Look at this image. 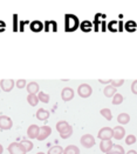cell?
<instances>
[{
    "instance_id": "6da1fadb",
    "label": "cell",
    "mask_w": 137,
    "mask_h": 154,
    "mask_svg": "<svg viewBox=\"0 0 137 154\" xmlns=\"http://www.w3.org/2000/svg\"><path fill=\"white\" fill-rule=\"evenodd\" d=\"M55 128L60 133V137H61L62 139H68V138H70V135L73 134V127H72L67 121H64V120L59 121V122L56 124Z\"/></svg>"
},
{
    "instance_id": "7a4b0ae2",
    "label": "cell",
    "mask_w": 137,
    "mask_h": 154,
    "mask_svg": "<svg viewBox=\"0 0 137 154\" xmlns=\"http://www.w3.org/2000/svg\"><path fill=\"white\" fill-rule=\"evenodd\" d=\"M64 21H66V29L67 31H74V29L77 28V26H79L77 18L74 17V15H72V14H68L66 17Z\"/></svg>"
},
{
    "instance_id": "3957f363",
    "label": "cell",
    "mask_w": 137,
    "mask_h": 154,
    "mask_svg": "<svg viewBox=\"0 0 137 154\" xmlns=\"http://www.w3.org/2000/svg\"><path fill=\"white\" fill-rule=\"evenodd\" d=\"M97 138L101 140H112V138H114V131L110 127H103L99 131Z\"/></svg>"
},
{
    "instance_id": "277c9868",
    "label": "cell",
    "mask_w": 137,
    "mask_h": 154,
    "mask_svg": "<svg viewBox=\"0 0 137 154\" xmlns=\"http://www.w3.org/2000/svg\"><path fill=\"white\" fill-rule=\"evenodd\" d=\"M77 93L81 98H89L93 93V88L90 85L88 84H81L79 87H77Z\"/></svg>"
},
{
    "instance_id": "5b68a950",
    "label": "cell",
    "mask_w": 137,
    "mask_h": 154,
    "mask_svg": "<svg viewBox=\"0 0 137 154\" xmlns=\"http://www.w3.org/2000/svg\"><path fill=\"white\" fill-rule=\"evenodd\" d=\"M8 152L10 154H26V149L24 146L21 145V142H12L8 146Z\"/></svg>"
},
{
    "instance_id": "8992f818",
    "label": "cell",
    "mask_w": 137,
    "mask_h": 154,
    "mask_svg": "<svg viewBox=\"0 0 137 154\" xmlns=\"http://www.w3.org/2000/svg\"><path fill=\"white\" fill-rule=\"evenodd\" d=\"M80 142L83 147L86 148H91L94 145H95V138L91 135V134H85L81 137L80 139Z\"/></svg>"
},
{
    "instance_id": "52a82bcc",
    "label": "cell",
    "mask_w": 137,
    "mask_h": 154,
    "mask_svg": "<svg viewBox=\"0 0 137 154\" xmlns=\"http://www.w3.org/2000/svg\"><path fill=\"white\" fill-rule=\"evenodd\" d=\"M52 134V128L47 125H43L40 127V132H39V137H37V140L39 141H43L46 140L48 137Z\"/></svg>"
},
{
    "instance_id": "ba28073f",
    "label": "cell",
    "mask_w": 137,
    "mask_h": 154,
    "mask_svg": "<svg viewBox=\"0 0 137 154\" xmlns=\"http://www.w3.org/2000/svg\"><path fill=\"white\" fill-rule=\"evenodd\" d=\"M13 126V121L10 116H0V128L6 131V129H11Z\"/></svg>"
},
{
    "instance_id": "9c48e42d",
    "label": "cell",
    "mask_w": 137,
    "mask_h": 154,
    "mask_svg": "<svg viewBox=\"0 0 137 154\" xmlns=\"http://www.w3.org/2000/svg\"><path fill=\"white\" fill-rule=\"evenodd\" d=\"M14 85H15V82L12 79H2L0 81V87L5 92H11L13 90V87H14Z\"/></svg>"
},
{
    "instance_id": "30bf717a",
    "label": "cell",
    "mask_w": 137,
    "mask_h": 154,
    "mask_svg": "<svg viewBox=\"0 0 137 154\" xmlns=\"http://www.w3.org/2000/svg\"><path fill=\"white\" fill-rule=\"evenodd\" d=\"M75 93L74 90L70 88V87H64L62 91H61V98L64 101H70L73 98H74Z\"/></svg>"
},
{
    "instance_id": "8fae6325",
    "label": "cell",
    "mask_w": 137,
    "mask_h": 154,
    "mask_svg": "<svg viewBox=\"0 0 137 154\" xmlns=\"http://www.w3.org/2000/svg\"><path fill=\"white\" fill-rule=\"evenodd\" d=\"M39 132H40V127H39V126H37V125H31V126L27 128V135H28V138H31V139H37Z\"/></svg>"
},
{
    "instance_id": "7c38bea8",
    "label": "cell",
    "mask_w": 137,
    "mask_h": 154,
    "mask_svg": "<svg viewBox=\"0 0 137 154\" xmlns=\"http://www.w3.org/2000/svg\"><path fill=\"white\" fill-rule=\"evenodd\" d=\"M112 131H114V138L116 140H121L125 137V128L122 126H116L112 128Z\"/></svg>"
},
{
    "instance_id": "4fadbf2b",
    "label": "cell",
    "mask_w": 137,
    "mask_h": 154,
    "mask_svg": "<svg viewBox=\"0 0 137 154\" xmlns=\"http://www.w3.org/2000/svg\"><path fill=\"white\" fill-rule=\"evenodd\" d=\"M112 146H114V143H112V140H101L100 149L103 153L107 154L112 148Z\"/></svg>"
},
{
    "instance_id": "5bb4252c",
    "label": "cell",
    "mask_w": 137,
    "mask_h": 154,
    "mask_svg": "<svg viewBox=\"0 0 137 154\" xmlns=\"http://www.w3.org/2000/svg\"><path fill=\"white\" fill-rule=\"evenodd\" d=\"M27 92L28 94H37L39 93V84L35 81H31L28 85H27Z\"/></svg>"
},
{
    "instance_id": "9a60e30c",
    "label": "cell",
    "mask_w": 137,
    "mask_h": 154,
    "mask_svg": "<svg viewBox=\"0 0 137 154\" xmlns=\"http://www.w3.org/2000/svg\"><path fill=\"white\" fill-rule=\"evenodd\" d=\"M37 118L41 121H45V120H47L49 118V112L47 109H45V108H40V109L37 111Z\"/></svg>"
},
{
    "instance_id": "2e32d148",
    "label": "cell",
    "mask_w": 137,
    "mask_h": 154,
    "mask_svg": "<svg viewBox=\"0 0 137 154\" xmlns=\"http://www.w3.org/2000/svg\"><path fill=\"white\" fill-rule=\"evenodd\" d=\"M116 93H117V92H116V88H115L114 86H112V85L106 86V88L103 90V94H104L107 98H112Z\"/></svg>"
},
{
    "instance_id": "e0dca14e",
    "label": "cell",
    "mask_w": 137,
    "mask_h": 154,
    "mask_svg": "<svg viewBox=\"0 0 137 154\" xmlns=\"http://www.w3.org/2000/svg\"><path fill=\"white\" fill-rule=\"evenodd\" d=\"M62 154H80V149L75 145H69L63 149Z\"/></svg>"
},
{
    "instance_id": "ac0fdd59",
    "label": "cell",
    "mask_w": 137,
    "mask_h": 154,
    "mask_svg": "<svg viewBox=\"0 0 137 154\" xmlns=\"http://www.w3.org/2000/svg\"><path fill=\"white\" fill-rule=\"evenodd\" d=\"M117 121L120 125H127L130 121V116L128 113H121L117 116Z\"/></svg>"
},
{
    "instance_id": "d6986e66",
    "label": "cell",
    "mask_w": 137,
    "mask_h": 154,
    "mask_svg": "<svg viewBox=\"0 0 137 154\" xmlns=\"http://www.w3.org/2000/svg\"><path fill=\"white\" fill-rule=\"evenodd\" d=\"M107 154H125L124 148L121 145H114L112 148Z\"/></svg>"
},
{
    "instance_id": "ffe728a7",
    "label": "cell",
    "mask_w": 137,
    "mask_h": 154,
    "mask_svg": "<svg viewBox=\"0 0 137 154\" xmlns=\"http://www.w3.org/2000/svg\"><path fill=\"white\" fill-rule=\"evenodd\" d=\"M27 103H29L31 106H37V103H39V98H37V94H28Z\"/></svg>"
},
{
    "instance_id": "44dd1931",
    "label": "cell",
    "mask_w": 137,
    "mask_h": 154,
    "mask_svg": "<svg viewBox=\"0 0 137 154\" xmlns=\"http://www.w3.org/2000/svg\"><path fill=\"white\" fill-rule=\"evenodd\" d=\"M100 114L103 116L104 119H107L108 121H110V120L112 119V113L109 108H103V109H101Z\"/></svg>"
},
{
    "instance_id": "7402d4cb",
    "label": "cell",
    "mask_w": 137,
    "mask_h": 154,
    "mask_svg": "<svg viewBox=\"0 0 137 154\" xmlns=\"http://www.w3.org/2000/svg\"><path fill=\"white\" fill-rule=\"evenodd\" d=\"M37 98H39V101L43 103H49V95L45 92H39L37 93Z\"/></svg>"
},
{
    "instance_id": "603a6c76",
    "label": "cell",
    "mask_w": 137,
    "mask_h": 154,
    "mask_svg": "<svg viewBox=\"0 0 137 154\" xmlns=\"http://www.w3.org/2000/svg\"><path fill=\"white\" fill-rule=\"evenodd\" d=\"M112 105H121L123 103V95L121 93H116L114 97H112Z\"/></svg>"
},
{
    "instance_id": "cb8c5ba5",
    "label": "cell",
    "mask_w": 137,
    "mask_h": 154,
    "mask_svg": "<svg viewBox=\"0 0 137 154\" xmlns=\"http://www.w3.org/2000/svg\"><path fill=\"white\" fill-rule=\"evenodd\" d=\"M63 153V148L61 146H53L48 149V153L47 154H62Z\"/></svg>"
},
{
    "instance_id": "d4e9b609",
    "label": "cell",
    "mask_w": 137,
    "mask_h": 154,
    "mask_svg": "<svg viewBox=\"0 0 137 154\" xmlns=\"http://www.w3.org/2000/svg\"><path fill=\"white\" fill-rule=\"evenodd\" d=\"M21 145L24 146V148L26 149V152H31L33 149V142L31 140H22Z\"/></svg>"
},
{
    "instance_id": "484cf974",
    "label": "cell",
    "mask_w": 137,
    "mask_h": 154,
    "mask_svg": "<svg viewBox=\"0 0 137 154\" xmlns=\"http://www.w3.org/2000/svg\"><path fill=\"white\" fill-rule=\"evenodd\" d=\"M136 137L134 135V134H129V135H127V138H125V143L127 145H134L135 142H136Z\"/></svg>"
},
{
    "instance_id": "4316f807",
    "label": "cell",
    "mask_w": 137,
    "mask_h": 154,
    "mask_svg": "<svg viewBox=\"0 0 137 154\" xmlns=\"http://www.w3.org/2000/svg\"><path fill=\"white\" fill-rule=\"evenodd\" d=\"M123 84H124V80H123V79H120V80H112V82H110V85L114 86L115 88H117V87L122 86Z\"/></svg>"
},
{
    "instance_id": "83f0119b",
    "label": "cell",
    "mask_w": 137,
    "mask_h": 154,
    "mask_svg": "<svg viewBox=\"0 0 137 154\" xmlns=\"http://www.w3.org/2000/svg\"><path fill=\"white\" fill-rule=\"evenodd\" d=\"M15 85H16L18 88H24L26 86V80L25 79H20V80H18V81L15 82Z\"/></svg>"
},
{
    "instance_id": "f1b7e54d",
    "label": "cell",
    "mask_w": 137,
    "mask_h": 154,
    "mask_svg": "<svg viewBox=\"0 0 137 154\" xmlns=\"http://www.w3.org/2000/svg\"><path fill=\"white\" fill-rule=\"evenodd\" d=\"M131 92L137 95V80L133 81V84H131Z\"/></svg>"
},
{
    "instance_id": "f546056e",
    "label": "cell",
    "mask_w": 137,
    "mask_h": 154,
    "mask_svg": "<svg viewBox=\"0 0 137 154\" xmlns=\"http://www.w3.org/2000/svg\"><path fill=\"white\" fill-rule=\"evenodd\" d=\"M101 84H109V82H112V79H109V80H102V79H100L99 80Z\"/></svg>"
},
{
    "instance_id": "4dcf8cb0",
    "label": "cell",
    "mask_w": 137,
    "mask_h": 154,
    "mask_svg": "<svg viewBox=\"0 0 137 154\" xmlns=\"http://www.w3.org/2000/svg\"><path fill=\"white\" fill-rule=\"evenodd\" d=\"M125 154H137L136 151H134V149H130V151H128Z\"/></svg>"
},
{
    "instance_id": "1f68e13d",
    "label": "cell",
    "mask_w": 137,
    "mask_h": 154,
    "mask_svg": "<svg viewBox=\"0 0 137 154\" xmlns=\"http://www.w3.org/2000/svg\"><path fill=\"white\" fill-rule=\"evenodd\" d=\"M2 152H4V147H2V145L0 143V154H2Z\"/></svg>"
},
{
    "instance_id": "d6a6232c",
    "label": "cell",
    "mask_w": 137,
    "mask_h": 154,
    "mask_svg": "<svg viewBox=\"0 0 137 154\" xmlns=\"http://www.w3.org/2000/svg\"><path fill=\"white\" fill-rule=\"evenodd\" d=\"M37 154H46V153H43V152H39V153H37Z\"/></svg>"
}]
</instances>
